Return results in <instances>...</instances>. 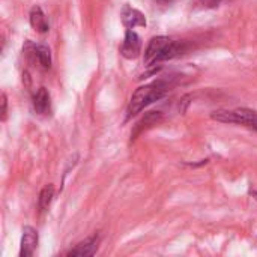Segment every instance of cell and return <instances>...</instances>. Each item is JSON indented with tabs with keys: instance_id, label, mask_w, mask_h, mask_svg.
Returning <instances> with one entry per match:
<instances>
[{
	"instance_id": "cell-1",
	"label": "cell",
	"mask_w": 257,
	"mask_h": 257,
	"mask_svg": "<svg viewBox=\"0 0 257 257\" xmlns=\"http://www.w3.org/2000/svg\"><path fill=\"white\" fill-rule=\"evenodd\" d=\"M184 51L182 42L173 41L167 36H157L152 38L146 51H145V65L154 66L164 60L173 59Z\"/></svg>"
},
{
	"instance_id": "cell-2",
	"label": "cell",
	"mask_w": 257,
	"mask_h": 257,
	"mask_svg": "<svg viewBox=\"0 0 257 257\" xmlns=\"http://www.w3.org/2000/svg\"><path fill=\"white\" fill-rule=\"evenodd\" d=\"M169 89H170V84L164 80H158L151 84L139 87L134 92V95L131 96L130 107H128V117L136 116L137 113H140L143 108H146L152 102L161 99L169 92Z\"/></svg>"
},
{
	"instance_id": "cell-3",
	"label": "cell",
	"mask_w": 257,
	"mask_h": 257,
	"mask_svg": "<svg viewBox=\"0 0 257 257\" xmlns=\"http://www.w3.org/2000/svg\"><path fill=\"white\" fill-rule=\"evenodd\" d=\"M212 119L223 123H241L257 131V111L248 108L238 110H217L212 113Z\"/></svg>"
},
{
	"instance_id": "cell-4",
	"label": "cell",
	"mask_w": 257,
	"mask_h": 257,
	"mask_svg": "<svg viewBox=\"0 0 257 257\" xmlns=\"http://www.w3.org/2000/svg\"><path fill=\"white\" fill-rule=\"evenodd\" d=\"M140 51H142V39H140V36L136 32H133L131 29H128L126 33H125L123 44L120 47V54L125 59H136V57H139Z\"/></svg>"
},
{
	"instance_id": "cell-5",
	"label": "cell",
	"mask_w": 257,
	"mask_h": 257,
	"mask_svg": "<svg viewBox=\"0 0 257 257\" xmlns=\"http://www.w3.org/2000/svg\"><path fill=\"white\" fill-rule=\"evenodd\" d=\"M120 18H122V23L125 27L128 29H134V27H145L146 26V18L145 15L136 9V8H131L128 5L123 6L122 12H120Z\"/></svg>"
},
{
	"instance_id": "cell-6",
	"label": "cell",
	"mask_w": 257,
	"mask_h": 257,
	"mask_svg": "<svg viewBox=\"0 0 257 257\" xmlns=\"http://www.w3.org/2000/svg\"><path fill=\"white\" fill-rule=\"evenodd\" d=\"M38 245V232L30 227L26 226L23 229V236H21V250H20V256L21 257H30L33 254L35 248Z\"/></svg>"
},
{
	"instance_id": "cell-7",
	"label": "cell",
	"mask_w": 257,
	"mask_h": 257,
	"mask_svg": "<svg viewBox=\"0 0 257 257\" xmlns=\"http://www.w3.org/2000/svg\"><path fill=\"white\" fill-rule=\"evenodd\" d=\"M98 245H99V238L98 236H92V238H87L86 241L80 242L78 245H75L69 253L68 256L72 257H89L93 256L98 250Z\"/></svg>"
},
{
	"instance_id": "cell-8",
	"label": "cell",
	"mask_w": 257,
	"mask_h": 257,
	"mask_svg": "<svg viewBox=\"0 0 257 257\" xmlns=\"http://www.w3.org/2000/svg\"><path fill=\"white\" fill-rule=\"evenodd\" d=\"M50 105H51V102H50V93H48V90L45 87H41L36 92L35 98H33L35 111L38 114H41V116H45V114L50 113Z\"/></svg>"
},
{
	"instance_id": "cell-9",
	"label": "cell",
	"mask_w": 257,
	"mask_h": 257,
	"mask_svg": "<svg viewBox=\"0 0 257 257\" xmlns=\"http://www.w3.org/2000/svg\"><path fill=\"white\" fill-rule=\"evenodd\" d=\"M30 24L39 33H45L48 30V21H47V18H45L42 9L39 6L32 8V11H30Z\"/></svg>"
},
{
	"instance_id": "cell-10",
	"label": "cell",
	"mask_w": 257,
	"mask_h": 257,
	"mask_svg": "<svg viewBox=\"0 0 257 257\" xmlns=\"http://www.w3.org/2000/svg\"><path fill=\"white\" fill-rule=\"evenodd\" d=\"M160 119H161V113H160V111H151V113H148V114L136 125V130H134V133L131 134V137L136 139L143 130H146V128H149V126H152V125H157Z\"/></svg>"
},
{
	"instance_id": "cell-11",
	"label": "cell",
	"mask_w": 257,
	"mask_h": 257,
	"mask_svg": "<svg viewBox=\"0 0 257 257\" xmlns=\"http://www.w3.org/2000/svg\"><path fill=\"white\" fill-rule=\"evenodd\" d=\"M53 196H54V187H53V185H47V187L41 191L39 200H38L39 209H41V211L48 209V206H50V203H51V200H53Z\"/></svg>"
},
{
	"instance_id": "cell-12",
	"label": "cell",
	"mask_w": 257,
	"mask_h": 257,
	"mask_svg": "<svg viewBox=\"0 0 257 257\" xmlns=\"http://www.w3.org/2000/svg\"><path fill=\"white\" fill-rule=\"evenodd\" d=\"M36 59L42 65V68L48 69L51 66V53L50 48L45 45H38L36 47Z\"/></svg>"
},
{
	"instance_id": "cell-13",
	"label": "cell",
	"mask_w": 257,
	"mask_h": 257,
	"mask_svg": "<svg viewBox=\"0 0 257 257\" xmlns=\"http://www.w3.org/2000/svg\"><path fill=\"white\" fill-rule=\"evenodd\" d=\"M221 3V0H194V5L200 9H212L217 8Z\"/></svg>"
},
{
	"instance_id": "cell-14",
	"label": "cell",
	"mask_w": 257,
	"mask_h": 257,
	"mask_svg": "<svg viewBox=\"0 0 257 257\" xmlns=\"http://www.w3.org/2000/svg\"><path fill=\"white\" fill-rule=\"evenodd\" d=\"M6 107H8L6 95L3 93V95H2V120H5V119H6Z\"/></svg>"
},
{
	"instance_id": "cell-15",
	"label": "cell",
	"mask_w": 257,
	"mask_h": 257,
	"mask_svg": "<svg viewBox=\"0 0 257 257\" xmlns=\"http://www.w3.org/2000/svg\"><path fill=\"white\" fill-rule=\"evenodd\" d=\"M160 3H164V5H167V3H172V0H158Z\"/></svg>"
},
{
	"instance_id": "cell-16",
	"label": "cell",
	"mask_w": 257,
	"mask_h": 257,
	"mask_svg": "<svg viewBox=\"0 0 257 257\" xmlns=\"http://www.w3.org/2000/svg\"><path fill=\"white\" fill-rule=\"evenodd\" d=\"M251 194H253V197H254V199H256V200H257V191H253Z\"/></svg>"
}]
</instances>
